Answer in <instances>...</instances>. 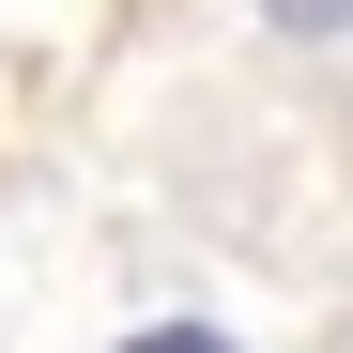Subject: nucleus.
I'll list each match as a JSON object with an SVG mask.
<instances>
[{
	"label": "nucleus",
	"instance_id": "f257e3e1",
	"mask_svg": "<svg viewBox=\"0 0 353 353\" xmlns=\"http://www.w3.org/2000/svg\"><path fill=\"white\" fill-rule=\"evenodd\" d=\"M261 16H276L292 46H338V31H353V0H261Z\"/></svg>",
	"mask_w": 353,
	"mask_h": 353
},
{
	"label": "nucleus",
	"instance_id": "f03ea898",
	"mask_svg": "<svg viewBox=\"0 0 353 353\" xmlns=\"http://www.w3.org/2000/svg\"><path fill=\"white\" fill-rule=\"evenodd\" d=\"M123 353H230V338H215V323H139Z\"/></svg>",
	"mask_w": 353,
	"mask_h": 353
}]
</instances>
